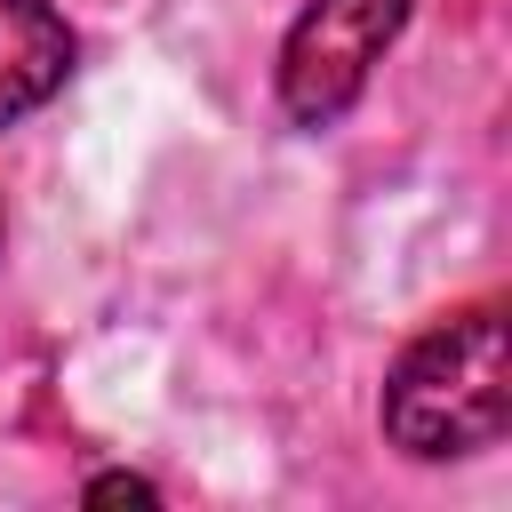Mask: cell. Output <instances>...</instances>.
<instances>
[{
	"label": "cell",
	"mask_w": 512,
	"mask_h": 512,
	"mask_svg": "<svg viewBox=\"0 0 512 512\" xmlns=\"http://www.w3.org/2000/svg\"><path fill=\"white\" fill-rule=\"evenodd\" d=\"M504 424H512V344L496 304L424 328L384 376V440L416 464L496 448Z\"/></svg>",
	"instance_id": "1"
},
{
	"label": "cell",
	"mask_w": 512,
	"mask_h": 512,
	"mask_svg": "<svg viewBox=\"0 0 512 512\" xmlns=\"http://www.w3.org/2000/svg\"><path fill=\"white\" fill-rule=\"evenodd\" d=\"M408 8L416 0H312L280 48V112L296 128H336L360 104L376 56L400 40Z\"/></svg>",
	"instance_id": "2"
},
{
	"label": "cell",
	"mask_w": 512,
	"mask_h": 512,
	"mask_svg": "<svg viewBox=\"0 0 512 512\" xmlns=\"http://www.w3.org/2000/svg\"><path fill=\"white\" fill-rule=\"evenodd\" d=\"M72 72V24L48 0H0V128L48 104Z\"/></svg>",
	"instance_id": "3"
},
{
	"label": "cell",
	"mask_w": 512,
	"mask_h": 512,
	"mask_svg": "<svg viewBox=\"0 0 512 512\" xmlns=\"http://www.w3.org/2000/svg\"><path fill=\"white\" fill-rule=\"evenodd\" d=\"M88 504H160V488L136 480V472H96L88 480Z\"/></svg>",
	"instance_id": "4"
}]
</instances>
